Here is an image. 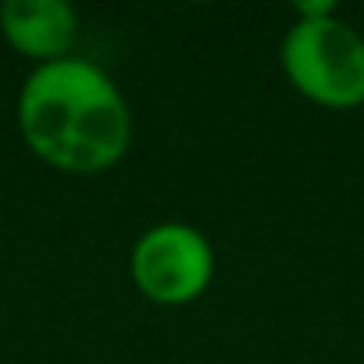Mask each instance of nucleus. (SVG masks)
Returning <instances> with one entry per match:
<instances>
[{"label":"nucleus","mask_w":364,"mask_h":364,"mask_svg":"<svg viewBox=\"0 0 364 364\" xmlns=\"http://www.w3.org/2000/svg\"><path fill=\"white\" fill-rule=\"evenodd\" d=\"M26 146L65 175H100L132 143V111L107 68L90 58L36 65L15 104Z\"/></svg>","instance_id":"f257e3e1"},{"label":"nucleus","mask_w":364,"mask_h":364,"mask_svg":"<svg viewBox=\"0 0 364 364\" xmlns=\"http://www.w3.org/2000/svg\"><path fill=\"white\" fill-rule=\"evenodd\" d=\"M279 61L300 97L332 111L364 104V36L339 15L296 18L282 36Z\"/></svg>","instance_id":"f03ea898"},{"label":"nucleus","mask_w":364,"mask_h":364,"mask_svg":"<svg viewBox=\"0 0 364 364\" xmlns=\"http://www.w3.org/2000/svg\"><path fill=\"white\" fill-rule=\"evenodd\" d=\"M129 275L154 304H193L215 279V250L208 236L186 222H157L132 243Z\"/></svg>","instance_id":"7ed1b4c3"},{"label":"nucleus","mask_w":364,"mask_h":364,"mask_svg":"<svg viewBox=\"0 0 364 364\" xmlns=\"http://www.w3.org/2000/svg\"><path fill=\"white\" fill-rule=\"evenodd\" d=\"M0 33L15 54L33 61L36 68L72 54L79 15L65 0H8L0 4Z\"/></svg>","instance_id":"20e7f679"},{"label":"nucleus","mask_w":364,"mask_h":364,"mask_svg":"<svg viewBox=\"0 0 364 364\" xmlns=\"http://www.w3.org/2000/svg\"><path fill=\"white\" fill-rule=\"evenodd\" d=\"M328 15H336L332 0H304V4H296V18H328Z\"/></svg>","instance_id":"39448f33"}]
</instances>
